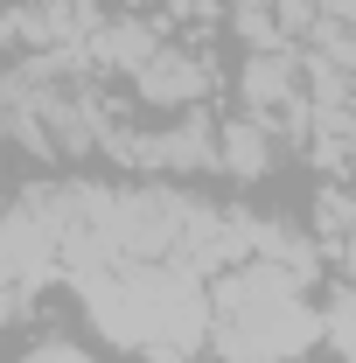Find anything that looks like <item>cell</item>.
I'll return each instance as SVG.
<instances>
[{
	"mask_svg": "<svg viewBox=\"0 0 356 363\" xmlns=\"http://www.w3.org/2000/svg\"><path fill=\"white\" fill-rule=\"evenodd\" d=\"M203 308H210L203 335L230 363H294V357H308V342H314V315L301 301V272L279 266V259L230 266Z\"/></svg>",
	"mask_w": 356,
	"mask_h": 363,
	"instance_id": "cell-1",
	"label": "cell"
},
{
	"mask_svg": "<svg viewBox=\"0 0 356 363\" xmlns=\"http://www.w3.org/2000/svg\"><path fill=\"white\" fill-rule=\"evenodd\" d=\"M203 84H210L203 63H196V56H175V49H154L133 70V91L147 105H189V98H203Z\"/></svg>",
	"mask_w": 356,
	"mask_h": 363,
	"instance_id": "cell-2",
	"label": "cell"
},
{
	"mask_svg": "<svg viewBox=\"0 0 356 363\" xmlns=\"http://www.w3.org/2000/svg\"><path fill=\"white\" fill-rule=\"evenodd\" d=\"M91 56L105 70H140L154 56V28H140V21H98L91 28Z\"/></svg>",
	"mask_w": 356,
	"mask_h": 363,
	"instance_id": "cell-3",
	"label": "cell"
},
{
	"mask_svg": "<svg viewBox=\"0 0 356 363\" xmlns=\"http://www.w3.org/2000/svg\"><path fill=\"white\" fill-rule=\"evenodd\" d=\"M217 161H223V168H238V175H259V168H266V126H259V119H238V126H223Z\"/></svg>",
	"mask_w": 356,
	"mask_h": 363,
	"instance_id": "cell-4",
	"label": "cell"
},
{
	"mask_svg": "<svg viewBox=\"0 0 356 363\" xmlns=\"http://www.w3.org/2000/svg\"><path fill=\"white\" fill-rule=\"evenodd\" d=\"M245 98H252V105H287V98H294V84H287V70H279V63H252Z\"/></svg>",
	"mask_w": 356,
	"mask_h": 363,
	"instance_id": "cell-5",
	"label": "cell"
},
{
	"mask_svg": "<svg viewBox=\"0 0 356 363\" xmlns=\"http://www.w3.org/2000/svg\"><path fill=\"white\" fill-rule=\"evenodd\" d=\"M21 363H91V357L77 350V342H35V350H28Z\"/></svg>",
	"mask_w": 356,
	"mask_h": 363,
	"instance_id": "cell-6",
	"label": "cell"
}]
</instances>
